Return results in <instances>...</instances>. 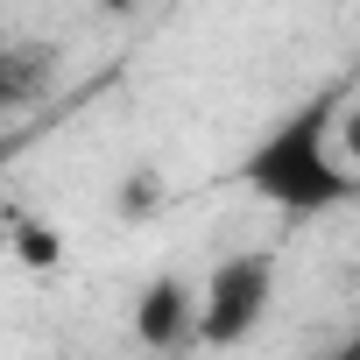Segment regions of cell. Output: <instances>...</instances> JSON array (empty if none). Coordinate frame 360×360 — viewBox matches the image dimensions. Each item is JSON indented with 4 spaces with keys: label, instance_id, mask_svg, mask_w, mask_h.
<instances>
[{
    "label": "cell",
    "instance_id": "1",
    "mask_svg": "<svg viewBox=\"0 0 360 360\" xmlns=\"http://www.w3.org/2000/svg\"><path fill=\"white\" fill-rule=\"evenodd\" d=\"M339 113H346V92L339 85H318L276 127H262V141L240 155L233 176L269 212H283V219H318V212L353 205L360 198V176L339 155Z\"/></svg>",
    "mask_w": 360,
    "mask_h": 360
},
{
    "label": "cell",
    "instance_id": "2",
    "mask_svg": "<svg viewBox=\"0 0 360 360\" xmlns=\"http://www.w3.org/2000/svg\"><path fill=\"white\" fill-rule=\"evenodd\" d=\"M269 311H276V248H240V255H226V262L205 276L191 346L233 353V346H248V339L269 325Z\"/></svg>",
    "mask_w": 360,
    "mask_h": 360
},
{
    "label": "cell",
    "instance_id": "3",
    "mask_svg": "<svg viewBox=\"0 0 360 360\" xmlns=\"http://www.w3.org/2000/svg\"><path fill=\"white\" fill-rule=\"evenodd\" d=\"M191 332H198V290L184 276H155L134 297V339L141 346L169 353V346H191Z\"/></svg>",
    "mask_w": 360,
    "mask_h": 360
},
{
    "label": "cell",
    "instance_id": "4",
    "mask_svg": "<svg viewBox=\"0 0 360 360\" xmlns=\"http://www.w3.org/2000/svg\"><path fill=\"white\" fill-rule=\"evenodd\" d=\"M8 240H15V262H22V269H57V262H64V233L43 226V219H15Z\"/></svg>",
    "mask_w": 360,
    "mask_h": 360
},
{
    "label": "cell",
    "instance_id": "5",
    "mask_svg": "<svg viewBox=\"0 0 360 360\" xmlns=\"http://www.w3.org/2000/svg\"><path fill=\"white\" fill-rule=\"evenodd\" d=\"M339 155H346V169L360 176V106H353V113L339 120Z\"/></svg>",
    "mask_w": 360,
    "mask_h": 360
},
{
    "label": "cell",
    "instance_id": "6",
    "mask_svg": "<svg viewBox=\"0 0 360 360\" xmlns=\"http://www.w3.org/2000/svg\"><path fill=\"white\" fill-rule=\"evenodd\" d=\"M311 360H360V332H353V339H339V346H325V353H311Z\"/></svg>",
    "mask_w": 360,
    "mask_h": 360
},
{
    "label": "cell",
    "instance_id": "7",
    "mask_svg": "<svg viewBox=\"0 0 360 360\" xmlns=\"http://www.w3.org/2000/svg\"><path fill=\"white\" fill-rule=\"evenodd\" d=\"M0 155H8V148H0Z\"/></svg>",
    "mask_w": 360,
    "mask_h": 360
}]
</instances>
